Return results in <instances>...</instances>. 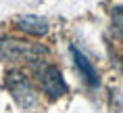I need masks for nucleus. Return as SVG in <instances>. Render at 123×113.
<instances>
[{
	"mask_svg": "<svg viewBox=\"0 0 123 113\" xmlns=\"http://www.w3.org/2000/svg\"><path fill=\"white\" fill-rule=\"evenodd\" d=\"M48 50L42 44L36 42H25V40H17V38H2L0 40V61L4 63H27V65H38L42 63Z\"/></svg>",
	"mask_w": 123,
	"mask_h": 113,
	"instance_id": "obj_1",
	"label": "nucleus"
},
{
	"mask_svg": "<svg viewBox=\"0 0 123 113\" xmlns=\"http://www.w3.org/2000/svg\"><path fill=\"white\" fill-rule=\"evenodd\" d=\"M36 80H38L42 92L48 99H61L67 94V82L63 78V73L58 71V67L42 63L36 67Z\"/></svg>",
	"mask_w": 123,
	"mask_h": 113,
	"instance_id": "obj_3",
	"label": "nucleus"
},
{
	"mask_svg": "<svg viewBox=\"0 0 123 113\" xmlns=\"http://www.w3.org/2000/svg\"><path fill=\"white\" fill-rule=\"evenodd\" d=\"M6 88L19 107H23V109L38 107V100H40L38 92H36L33 84L29 82V78L23 75L21 71H8L6 73Z\"/></svg>",
	"mask_w": 123,
	"mask_h": 113,
	"instance_id": "obj_2",
	"label": "nucleus"
},
{
	"mask_svg": "<svg viewBox=\"0 0 123 113\" xmlns=\"http://www.w3.org/2000/svg\"><path fill=\"white\" fill-rule=\"evenodd\" d=\"M71 54H73V61H75V67L79 69V73L86 80V84L88 86H98L100 80H98V71H96V67L92 65V61L75 46H71Z\"/></svg>",
	"mask_w": 123,
	"mask_h": 113,
	"instance_id": "obj_5",
	"label": "nucleus"
},
{
	"mask_svg": "<svg viewBox=\"0 0 123 113\" xmlns=\"http://www.w3.org/2000/svg\"><path fill=\"white\" fill-rule=\"evenodd\" d=\"M111 29L119 40H123V8H115L111 15Z\"/></svg>",
	"mask_w": 123,
	"mask_h": 113,
	"instance_id": "obj_6",
	"label": "nucleus"
},
{
	"mask_svg": "<svg viewBox=\"0 0 123 113\" xmlns=\"http://www.w3.org/2000/svg\"><path fill=\"white\" fill-rule=\"evenodd\" d=\"M17 29H21L23 33H29V36H46L50 29V23L38 15H21L17 19Z\"/></svg>",
	"mask_w": 123,
	"mask_h": 113,
	"instance_id": "obj_4",
	"label": "nucleus"
}]
</instances>
